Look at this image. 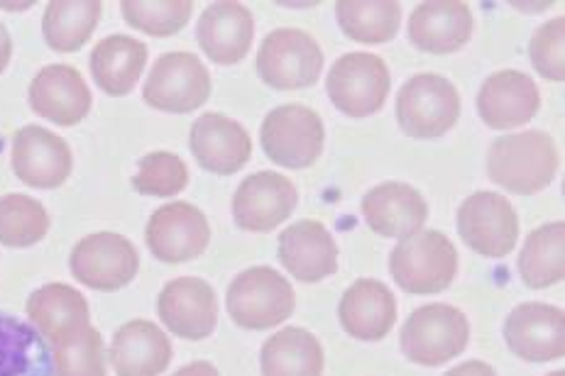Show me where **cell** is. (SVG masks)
I'll use <instances>...</instances> for the list:
<instances>
[{
	"instance_id": "obj_39",
	"label": "cell",
	"mask_w": 565,
	"mask_h": 376,
	"mask_svg": "<svg viewBox=\"0 0 565 376\" xmlns=\"http://www.w3.org/2000/svg\"><path fill=\"white\" fill-rule=\"evenodd\" d=\"M10 56H13V40H10L6 25H0V74L8 68Z\"/></svg>"
},
{
	"instance_id": "obj_22",
	"label": "cell",
	"mask_w": 565,
	"mask_h": 376,
	"mask_svg": "<svg viewBox=\"0 0 565 376\" xmlns=\"http://www.w3.org/2000/svg\"><path fill=\"white\" fill-rule=\"evenodd\" d=\"M541 94L522 72L504 68L492 74L478 94V112L492 130H512L526 125L539 112Z\"/></svg>"
},
{
	"instance_id": "obj_13",
	"label": "cell",
	"mask_w": 565,
	"mask_h": 376,
	"mask_svg": "<svg viewBox=\"0 0 565 376\" xmlns=\"http://www.w3.org/2000/svg\"><path fill=\"white\" fill-rule=\"evenodd\" d=\"M299 193L287 176L277 171H257L235 191L233 221L247 233H269L289 221Z\"/></svg>"
},
{
	"instance_id": "obj_16",
	"label": "cell",
	"mask_w": 565,
	"mask_h": 376,
	"mask_svg": "<svg viewBox=\"0 0 565 376\" xmlns=\"http://www.w3.org/2000/svg\"><path fill=\"white\" fill-rule=\"evenodd\" d=\"M504 342L519 359L553 362L565 355V315L558 305L522 303L504 321Z\"/></svg>"
},
{
	"instance_id": "obj_24",
	"label": "cell",
	"mask_w": 565,
	"mask_h": 376,
	"mask_svg": "<svg viewBox=\"0 0 565 376\" xmlns=\"http://www.w3.org/2000/svg\"><path fill=\"white\" fill-rule=\"evenodd\" d=\"M338 318L350 337L363 342H377L392 333L397 323V299L377 279H358L348 287Z\"/></svg>"
},
{
	"instance_id": "obj_21",
	"label": "cell",
	"mask_w": 565,
	"mask_h": 376,
	"mask_svg": "<svg viewBox=\"0 0 565 376\" xmlns=\"http://www.w3.org/2000/svg\"><path fill=\"white\" fill-rule=\"evenodd\" d=\"M277 255L294 279L316 283L338 269V245L319 221H299L279 235Z\"/></svg>"
},
{
	"instance_id": "obj_19",
	"label": "cell",
	"mask_w": 565,
	"mask_h": 376,
	"mask_svg": "<svg viewBox=\"0 0 565 376\" xmlns=\"http://www.w3.org/2000/svg\"><path fill=\"white\" fill-rule=\"evenodd\" d=\"M196 40L213 64L231 66L243 62L255 40L253 13L241 3H211L196 25Z\"/></svg>"
},
{
	"instance_id": "obj_28",
	"label": "cell",
	"mask_w": 565,
	"mask_h": 376,
	"mask_svg": "<svg viewBox=\"0 0 565 376\" xmlns=\"http://www.w3.org/2000/svg\"><path fill=\"white\" fill-rule=\"evenodd\" d=\"M259 369L263 376H321L323 347L309 330L285 327L263 345Z\"/></svg>"
},
{
	"instance_id": "obj_1",
	"label": "cell",
	"mask_w": 565,
	"mask_h": 376,
	"mask_svg": "<svg viewBox=\"0 0 565 376\" xmlns=\"http://www.w3.org/2000/svg\"><path fill=\"white\" fill-rule=\"evenodd\" d=\"M558 171V150L541 130L497 137L488 152V176L497 186L531 196L544 191Z\"/></svg>"
},
{
	"instance_id": "obj_5",
	"label": "cell",
	"mask_w": 565,
	"mask_h": 376,
	"mask_svg": "<svg viewBox=\"0 0 565 376\" xmlns=\"http://www.w3.org/2000/svg\"><path fill=\"white\" fill-rule=\"evenodd\" d=\"M460 118L458 88L438 74H416L397 96V122L414 140H436Z\"/></svg>"
},
{
	"instance_id": "obj_4",
	"label": "cell",
	"mask_w": 565,
	"mask_h": 376,
	"mask_svg": "<svg viewBox=\"0 0 565 376\" xmlns=\"http://www.w3.org/2000/svg\"><path fill=\"white\" fill-rule=\"evenodd\" d=\"M225 305L233 323L243 330H269L291 318L294 289L273 267H253L237 273L228 287Z\"/></svg>"
},
{
	"instance_id": "obj_9",
	"label": "cell",
	"mask_w": 565,
	"mask_h": 376,
	"mask_svg": "<svg viewBox=\"0 0 565 376\" xmlns=\"http://www.w3.org/2000/svg\"><path fill=\"white\" fill-rule=\"evenodd\" d=\"M211 96V74L191 52L162 54L147 76L142 98L147 106L184 116Z\"/></svg>"
},
{
	"instance_id": "obj_32",
	"label": "cell",
	"mask_w": 565,
	"mask_h": 376,
	"mask_svg": "<svg viewBox=\"0 0 565 376\" xmlns=\"http://www.w3.org/2000/svg\"><path fill=\"white\" fill-rule=\"evenodd\" d=\"M50 230V213L40 201L22 193L0 198V245L25 249L38 245Z\"/></svg>"
},
{
	"instance_id": "obj_23",
	"label": "cell",
	"mask_w": 565,
	"mask_h": 376,
	"mask_svg": "<svg viewBox=\"0 0 565 376\" xmlns=\"http://www.w3.org/2000/svg\"><path fill=\"white\" fill-rule=\"evenodd\" d=\"M472 37V13L462 0H434L414 8L409 42L426 54H454Z\"/></svg>"
},
{
	"instance_id": "obj_30",
	"label": "cell",
	"mask_w": 565,
	"mask_h": 376,
	"mask_svg": "<svg viewBox=\"0 0 565 376\" xmlns=\"http://www.w3.org/2000/svg\"><path fill=\"white\" fill-rule=\"evenodd\" d=\"M519 273L529 289H548L565 279V225L563 221L536 227L519 255Z\"/></svg>"
},
{
	"instance_id": "obj_29",
	"label": "cell",
	"mask_w": 565,
	"mask_h": 376,
	"mask_svg": "<svg viewBox=\"0 0 565 376\" xmlns=\"http://www.w3.org/2000/svg\"><path fill=\"white\" fill-rule=\"evenodd\" d=\"M104 3L98 0H52L44 10L42 34L54 52H78L98 28Z\"/></svg>"
},
{
	"instance_id": "obj_36",
	"label": "cell",
	"mask_w": 565,
	"mask_h": 376,
	"mask_svg": "<svg viewBox=\"0 0 565 376\" xmlns=\"http://www.w3.org/2000/svg\"><path fill=\"white\" fill-rule=\"evenodd\" d=\"M529 60L548 82L561 84L565 78V20L544 22L529 42Z\"/></svg>"
},
{
	"instance_id": "obj_40",
	"label": "cell",
	"mask_w": 565,
	"mask_h": 376,
	"mask_svg": "<svg viewBox=\"0 0 565 376\" xmlns=\"http://www.w3.org/2000/svg\"><path fill=\"white\" fill-rule=\"evenodd\" d=\"M546 376H565V372L558 369V372H551V374H546Z\"/></svg>"
},
{
	"instance_id": "obj_25",
	"label": "cell",
	"mask_w": 565,
	"mask_h": 376,
	"mask_svg": "<svg viewBox=\"0 0 565 376\" xmlns=\"http://www.w3.org/2000/svg\"><path fill=\"white\" fill-rule=\"evenodd\" d=\"M28 315L52 347H60L92 325L82 293L66 283H47L28 299Z\"/></svg>"
},
{
	"instance_id": "obj_7",
	"label": "cell",
	"mask_w": 565,
	"mask_h": 376,
	"mask_svg": "<svg viewBox=\"0 0 565 376\" xmlns=\"http://www.w3.org/2000/svg\"><path fill=\"white\" fill-rule=\"evenodd\" d=\"M390 68L382 56L350 52L341 56L326 78V94L348 118H370L382 110L390 96Z\"/></svg>"
},
{
	"instance_id": "obj_2",
	"label": "cell",
	"mask_w": 565,
	"mask_h": 376,
	"mask_svg": "<svg viewBox=\"0 0 565 376\" xmlns=\"http://www.w3.org/2000/svg\"><path fill=\"white\" fill-rule=\"evenodd\" d=\"M390 273L397 287L414 296L446 291L458 273L456 245L438 230H419L392 249Z\"/></svg>"
},
{
	"instance_id": "obj_31",
	"label": "cell",
	"mask_w": 565,
	"mask_h": 376,
	"mask_svg": "<svg viewBox=\"0 0 565 376\" xmlns=\"http://www.w3.org/2000/svg\"><path fill=\"white\" fill-rule=\"evenodd\" d=\"M335 20L348 40L384 44L399 32L402 6L394 0H338Z\"/></svg>"
},
{
	"instance_id": "obj_15",
	"label": "cell",
	"mask_w": 565,
	"mask_h": 376,
	"mask_svg": "<svg viewBox=\"0 0 565 376\" xmlns=\"http://www.w3.org/2000/svg\"><path fill=\"white\" fill-rule=\"evenodd\" d=\"M10 162L22 184L44 191L60 189L74 166L70 144L40 125H28L15 132Z\"/></svg>"
},
{
	"instance_id": "obj_8",
	"label": "cell",
	"mask_w": 565,
	"mask_h": 376,
	"mask_svg": "<svg viewBox=\"0 0 565 376\" xmlns=\"http://www.w3.org/2000/svg\"><path fill=\"white\" fill-rule=\"evenodd\" d=\"M323 120L307 106H279L267 112L259 142L269 162L285 169H309L323 152Z\"/></svg>"
},
{
	"instance_id": "obj_12",
	"label": "cell",
	"mask_w": 565,
	"mask_h": 376,
	"mask_svg": "<svg viewBox=\"0 0 565 376\" xmlns=\"http://www.w3.org/2000/svg\"><path fill=\"white\" fill-rule=\"evenodd\" d=\"M145 239L150 253L164 265H184L206 253L211 225L196 205L174 201L164 203L150 215Z\"/></svg>"
},
{
	"instance_id": "obj_18",
	"label": "cell",
	"mask_w": 565,
	"mask_h": 376,
	"mask_svg": "<svg viewBox=\"0 0 565 376\" xmlns=\"http://www.w3.org/2000/svg\"><path fill=\"white\" fill-rule=\"evenodd\" d=\"M92 90L74 66H44L30 84V108L62 128L82 122L92 110Z\"/></svg>"
},
{
	"instance_id": "obj_33",
	"label": "cell",
	"mask_w": 565,
	"mask_h": 376,
	"mask_svg": "<svg viewBox=\"0 0 565 376\" xmlns=\"http://www.w3.org/2000/svg\"><path fill=\"white\" fill-rule=\"evenodd\" d=\"M120 13L135 30L152 37H172L189 25L194 3L191 0H122Z\"/></svg>"
},
{
	"instance_id": "obj_27",
	"label": "cell",
	"mask_w": 565,
	"mask_h": 376,
	"mask_svg": "<svg viewBox=\"0 0 565 376\" xmlns=\"http://www.w3.org/2000/svg\"><path fill=\"white\" fill-rule=\"evenodd\" d=\"M147 64V47L128 34H110L92 52V76L108 96H128L138 86Z\"/></svg>"
},
{
	"instance_id": "obj_37",
	"label": "cell",
	"mask_w": 565,
	"mask_h": 376,
	"mask_svg": "<svg viewBox=\"0 0 565 376\" xmlns=\"http://www.w3.org/2000/svg\"><path fill=\"white\" fill-rule=\"evenodd\" d=\"M444 376H497V372L490 367L488 362L470 359V362H462V364H458V367H454L450 372H446Z\"/></svg>"
},
{
	"instance_id": "obj_3",
	"label": "cell",
	"mask_w": 565,
	"mask_h": 376,
	"mask_svg": "<svg viewBox=\"0 0 565 376\" xmlns=\"http://www.w3.org/2000/svg\"><path fill=\"white\" fill-rule=\"evenodd\" d=\"M402 352L422 367L460 357L470 342V323L462 311L448 303L422 305L406 318L402 327Z\"/></svg>"
},
{
	"instance_id": "obj_17",
	"label": "cell",
	"mask_w": 565,
	"mask_h": 376,
	"mask_svg": "<svg viewBox=\"0 0 565 376\" xmlns=\"http://www.w3.org/2000/svg\"><path fill=\"white\" fill-rule=\"evenodd\" d=\"M189 147L199 166L218 176L241 171L253 154V140L247 130L221 112H206L196 118L189 132Z\"/></svg>"
},
{
	"instance_id": "obj_6",
	"label": "cell",
	"mask_w": 565,
	"mask_h": 376,
	"mask_svg": "<svg viewBox=\"0 0 565 376\" xmlns=\"http://www.w3.org/2000/svg\"><path fill=\"white\" fill-rule=\"evenodd\" d=\"M257 74L277 90L309 88L323 72V52L309 32L279 28L269 32L257 50Z\"/></svg>"
},
{
	"instance_id": "obj_20",
	"label": "cell",
	"mask_w": 565,
	"mask_h": 376,
	"mask_svg": "<svg viewBox=\"0 0 565 376\" xmlns=\"http://www.w3.org/2000/svg\"><path fill=\"white\" fill-rule=\"evenodd\" d=\"M363 215L372 233L404 239L422 230L428 221V203L414 186L402 181H384L365 193Z\"/></svg>"
},
{
	"instance_id": "obj_11",
	"label": "cell",
	"mask_w": 565,
	"mask_h": 376,
	"mask_svg": "<svg viewBox=\"0 0 565 376\" xmlns=\"http://www.w3.org/2000/svg\"><path fill=\"white\" fill-rule=\"evenodd\" d=\"M458 233L472 253L502 259L512 253L519 239L514 205L502 193H472L458 208Z\"/></svg>"
},
{
	"instance_id": "obj_26",
	"label": "cell",
	"mask_w": 565,
	"mask_h": 376,
	"mask_svg": "<svg viewBox=\"0 0 565 376\" xmlns=\"http://www.w3.org/2000/svg\"><path fill=\"white\" fill-rule=\"evenodd\" d=\"M108 357L118 376H160L172 362V342L150 321H130L110 340Z\"/></svg>"
},
{
	"instance_id": "obj_34",
	"label": "cell",
	"mask_w": 565,
	"mask_h": 376,
	"mask_svg": "<svg viewBox=\"0 0 565 376\" xmlns=\"http://www.w3.org/2000/svg\"><path fill=\"white\" fill-rule=\"evenodd\" d=\"M189 184L186 164L172 152H150L140 159L132 186L142 196L172 198Z\"/></svg>"
},
{
	"instance_id": "obj_14",
	"label": "cell",
	"mask_w": 565,
	"mask_h": 376,
	"mask_svg": "<svg viewBox=\"0 0 565 376\" xmlns=\"http://www.w3.org/2000/svg\"><path fill=\"white\" fill-rule=\"evenodd\" d=\"M157 313L169 333L182 340H206L218 323L216 291L209 281L182 277L169 281L157 299Z\"/></svg>"
},
{
	"instance_id": "obj_10",
	"label": "cell",
	"mask_w": 565,
	"mask_h": 376,
	"mask_svg": "<svg viewBox=\"0 0 565 376\" xmlns=\"http://www.w3.org/2000/svg\"><path fill=\"white\" fill-rule=\"evenodd\" d=\"M72 273L94 291H120L138 277L140 255L128 237L94 233L78 239L70 257Z\"/></svg>"
},
{
	"instance_id": "obj_38",
	"label": "cell",
	"mask_w": 565,
	"mask_h": 376,
	"mask_svg": "<svg viewBox=\"0 0 565 376\" xmlns=\"http://www.w3.org/2000/svg\"><path fill=\"white\" fill-rule=\"evenodd\" d=\"M172 376H221V374H218L216 367H213L211 362H191V364H186V367H182Z\"/></svg>"
},
{
	"instance_id": "obj_35",
	"label": "cell",
	"mask_w": 565,
	"mask_h": 376,
	"mask_svg": "<svg viewBox=\"0 0 565 376\" xmlns=\"http://www.w3.org/2000/svg\"><path fill=\"white\" fill-rule=\"evenodd\" d=\"M54 376H106V347L96 327L88 325L64 345L54 347Z\"/></svg>"
}]
</instances>
